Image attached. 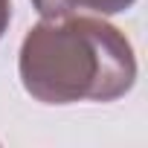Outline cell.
I'll return each mask as SVG.
<instances>
[{"label": "cell", "instance_id": "cell-1", "mask_svg": "<svg viewBox=\"0 0 148 148\" xmlns=\"http://www.w3.org/2000/svg\"><path fill=\"white\" fill-rule=\"evenodd\" d=\"M18 67L26 93L44 105L113 102L136 79L131 41L87 15L44 18L23 38Z\"/></svg>", "mask_w": 148, "mask_h": 148}, {"label": "cell", "instance_id": "cell-3", "mask_svg": "<svg viewBox=\"0 0 148 148\" xmlns=\"http://www.w3.org/2000/svg\"><path fill=\"white\" fill-rule=\"evenodd\" d=\"M9 18H12V3L9 0H0V38H3V32L9 26Z\"/></svg>", "mask_w": 148, "mask_h": 148}, {"label": "cell", "instance_id": "cell-2", "mask_svg": "<svg viewBox=\"0 0 148 148\" xmlns=\"http://www.w3.org/2000/svg\"><path fill=\"white\" fill-rule=\"evenodd\" d=\"M41 18H70L79 12H93V15H116L134 6V0H32Z\"/></svg>", "mask_w": 148, "mask_h": 148}]
</instances>
